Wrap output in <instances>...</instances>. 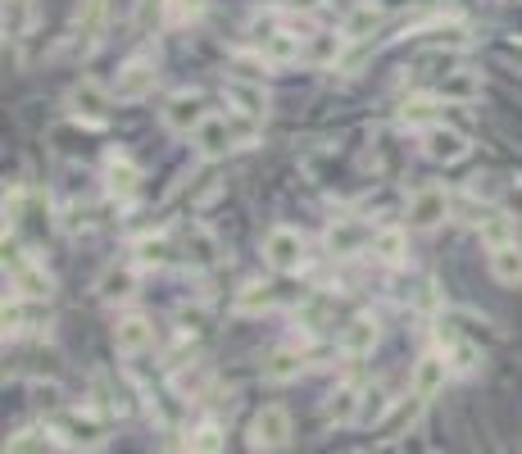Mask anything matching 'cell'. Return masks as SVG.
<instances>
[{
  "label": "cell",
  "mask_w": 522,
  "mask_h": 454,
  "mask_svg": "<svg viewBox=\"0 0 522 454\" xmlns=\"http://www.w3.org/2000/svg\"><path fill=\"white\" fill-rule=\"evenodd\" d=\"M46 432L55 436V441L73 445V450H100V445H105V423H100L91 409H60V414H50Z\"/></svg>",
  "instance_id": "cell-1"
},
{
  "label": "cell",
  "mask_w": 522,
  "mask_h": 454,
  "mask_svg": "<svg viewBox=\"0 0 522 454\" xmlns=\"http://www.w3.org/2000/svg\"><path fill=\"white\" fill-rule=\"evenodd\" d=\"M237 128H232V119L227 114H205L200 119V128L191 132V146H196V155L200 159H223L227 150L237 146Z\"/></svg>",
  "instance_id": "cell-2"
},
{
  "label": "cell",
  "mask_w": 522,
  "mask_h": 454,
  "mask_svg": "<svg viewBox=\"0 0 522 454\" xmlns=\"http://www.w3.org/2000/svg\"><path fill=\"white\" fill-rule=\"evenodd\" d=\"M5 268H10V277H14V296H28V300H50L55 282H50V273L37 264V259H28V255H23V250H14V255H5Z\"/></svg>",
  "instance_id": "cell-3"
},
{
  "label": "cell",
  "mask_w": 522,
  "mask_h": 454,
  "mask_svg": "<svg viewBox=\"0 0 522 454\" xmlns=\"http://www.w3.org/2000/svg\"><path fill=\"white\" fill-rule=\"evenodd\" d=\"M264 259L277 273H296L305 264V237H300L296 227H273L264 237Z\"/></svg>",
  "instance_id": "cell-4"
},
{
  "label": "cell",
  "mask_w": 522,
  "mask_h": 454,
  "mask_svg": "<svg viewBox=\"0 0 522 454\" xmlns=\"http://www.w3.org/2000/svg\"><path fill=\"white\" fill-rule=\"evenodd\" d=\"M286 441H291V414L282 405L259 409L255 423H250V445L255 450H282Z\"/></svg>",
  "instance_id": "cell-5"
},
{
  "label": "cell",
  "mask_w": 522,
  "mask_h": 454,
  "mask_svg": "<svg viewBox=\"0 0 522 454\" xmlns=\"http://www.w3.org/2000/svg\"><path fill=\"white\" fill-rule=\"evenodd\" d=\"M445 214H450V191L436 187V182H427V187H418L414 196H409V227H436L445 223Z\"/></svg>",
  "instance_id": "cell-6"
},
{
  "label": "cell",
  "mask_w": 522,
  "mask_h": 454,
  "mask_svg": "<svg viewBox=\"0 0 522 454\" xmlns=\"http://www.w3.org/2000/svg\"><path fill=\"white\" fill-rule=\"evenodd\" d=\"M69 109H73V119H82V123H105L109 119V91L100 87V82H91V78H82L78 87L69 91Z\"/></svg>",
  "instance_id": "cell-7"
},
{
  "label": "cell",
  "mask_w": 522,
  "mask_h": 454,
  "mask_svg": "<svg viewBox=\"0 0 522 454\" xmlns=\"http://www.w3.org/2000/svg\"><path fill=\"white\" fill-rule=\"evenodd\" d=\"M200 119H205V100L196 96V91H178V96L164 105V128L168 132H196Z\"/></svg>",
  "instance_id": "cell-8"
},
{
  "label": "cell",
  "mask_w": 522,
  "mask_h": 454,
  "mask_svg": "<svg viewBox=\"0 0 522 454\" xmlns=\"http://www.w3.org/2000/svg\"><path fill=\"white\" fill-rule=\"evenodd\" d=\"M377 232H368V223H359V218H336L332 227H327V250L332 255H359L364 246H373Z\"/></svg>",
  "instance_id": "cell-9"
},
{
  "label": "cell",
  "mask_w": 522,
  "mask_h": 454,
  "mask_svg": "<svg viewBox=\"0 0 522 454\" xmlns=\"http://www.w3.org/2000/svg\"><path fill=\"white\" fill-rule=\"evenodd\" d=\"M423 150H427V159H436V164H459V159L468 155V137L454 132V128L432 123V128L423 132Z\"/></svg>",
  "instance_id": "cell-10"
},
{
  "label": "cell",
  "mask_w": 522,
  "mask_h": 454,
  "mask_svg": "<svg viewBox=\"0 0 522 454\" xmlns=\"http://www.w3.org/2000/svg\"><path fill=\"white\" fill-rule=\"evenodd\" d=\"M105 14H109V0H82L78 5V19H73V46L78 50H91L105 32Z\"/></svg>",
  "instance_id": "cell-11"
},
{
  "label": "cell",
  "mask_w": 522,
  "mask_h": 454,
  "mask_svg": "<svg viewBox=\"0 0 522 454\" xmlns=\"http://www.w3.org/2000/svg\"><path fill=\"white\" fill-rule=\"evenodd\" d=\"M155 78L159 73H155V64L150 60H132L128 69L114 78V96L119 100H146L150 91H155Z\"/></svg>",
  "instance_id": "cell-12"
},
{
  "label": "cell",
  "mask_w": 522,
  "mask_h": 454,
  "mask_svg": "<svg viewBox=\"0 0 522 454\" xmlns=\"http://www.w3.org/2000/svg\"><path fill=\"white\" fill-rule=\"evenodd\" d=\"M114 346H119L123 355H146V350L155 346V327H150L141 314L119 318V323H114Z\"/></svg>",
  "instance_id": "cell-13"
},
{
  "label": "cell",
  "mask_w": 522,
  "mask_h": 454,
  "mask_svg": "<svg viewBox=\"0 0 522 454\" xmlns=\"http://www.w3.org/2000/svg\"><path fill=\"white\" fill-rule=\"evenodd\" d=\"M445 377H450V359L445 355H423L414 364V395L418 400H432L445 391Z\"/></svg>",
  "instance_id": "cell-14"
},
{
  "label": "cell",
  "mask_w": 522,
  "mask_h": 454,
  "mask_svg": "<svg viewBox=\"0 0 522 454\" xmlns=\"http://www.w3.org/2000/svg\"><path fill=\"white\" fill-rule=\"evenodd\" d=\"M436 96L441 100H459V105H473L482 96V78L473 69H454L445 78H436Z\"/></svg>",
  "instance_id": "cell-15"
},
{
  "label": "cell",
  "mask_w": 522,
  "mask_h": 454,
  "mask_svg": "<svg viewBox=\"0 0 522 454\" xmlns=\"http://www.w3.org/2000/svg\"><path fill=\"white\" fill-rule=\"evenodd\" d=\"M377 346V323L368 314H359V318H350V323L341 327V350L350 359H359V355H368V350Z\"/></svg>",
  "instance_id": "cell-16"
},
{
  "label": "cell",
  "mask_w": 522,
  "mask_h": 454,
  "mask_svg": "<svg viewBox=\"0 0 522 454\" xmlns=\"http://www.w3.org/2000/svg\"><path fill=\"white\" fill-rule=\"evenodd\" d=\"M259 55L268 64H291L305 55V41L291 37V32H268V37H259Z\"/></svg>",
  "instance_id": "cell-17"
},
{
  "label": "cell",
  "mask_w": 522,
  "mask_h": 454,
  "mask_svg": "<svg viewBox=\"0 0 522 454\" xmlns=\"http://www.w3.org/2000/svg\"><path fill=\"white\" fill-rule=\"evenodd\" d=\"M491 277L495 282H504V287H518L522 282V246L518 241L491 250Z\"/></svg>",
  "instance_id": "cell-18"
},
{
  "label": "cell",
  "mask_w": 522,
  "mask_h": 454,
  "mask_svg": "<svg viewBox=\"0 0 522 454\" xmlns=\"http://www.w3.org/2000/svg\"><path fill=\"white\" fill-rule=\"evenodd\" d=\"M223 96H227V105H237L246 119H264L268 114V100H264V91L259 87H250V82H227L223 87Z\"/></svg>",
  "instance_id": "cell-19"
},
{
  "label": "cell",
  "mask_w": 522,
  "mask_h": 454,
  "mask_svg": "<svg viewBox=\"0 0 522 454\" xmlns=\"http://www.w3.org/2000/svg\"><path fill=\"white\" fill-rule=\"evenodd\" d=\"M359 405H364L359 386H336V395L327 400V418L332 423H359Z\"/></svg>",
  "instance_id": "cell-20"
},
{
  "label": "cell",
  "mask_w": 522,
  "mask_h": 454,
  "mask_svg": "<svg viewBox=\"0 0 522 454\" xmlns=\"http://www.w3.org/2000/svg\"><path fill=\"white\" fill-rule=\"evenodd\" d=\"M377 23H382L377 5H355V10L345 14V23H341V37L345 41H364V37H373Z\"/></svg>",
  "instance_id": "cell-21"
},
{
  "label": "cell",
  "mask_w": 522,
  "mask_h": 454,
  "mask_svg": "<svg viewBox=\"0 0 522 454\" xmlns=\"http://www.w3.org/2000/svg\"><path fill=\"white\" fill-rule=\"evenodd\" d=\"M300 368H305V355L286 346V350H273V355H268L264 377L268 382H291V377H300Z\"/></svg>",
  "instance_id": "cell-22"
},
{
  "label": "cell",
  "mask_w": 522,
  "mask_h": 454,
  "mask_svg": "<svg viewBox=\"0 0 522 454\" xmlns=\"http://www.w3.org/2000/svg\"><path fill=\"white\" fill-rule=\"evenodd\" d=\"M109 196H119V200H132L137 196V182H141V173L137 168L128 164V159H114V164H109Z\"/></svg>",
  "instance_id": "cell-23"
},
{
  "label": "cell",
  "mask_w": 522,
  "mask_h": 454,
  "mask_svg": "<svg viewBox=\"0 0 522 454\" xmlns=\"http://www.w3.org/2000/svg\"><path fill=\"white\" fill-rule=\"evenodd\" d=\"M373 255L382 259V264H400L404 255H409V241H404L400 227H382L373 237Z\"/></svg>",
  "instance_id": "cell-24"
},
{
  "label": "cell",
  "mask_w": 522,
  "mask_h": 454,
  "mask_svg": "<svg viewBox=\"0 0 522 454\" xmlns=\"http://www.w3.org/2000/svg\"><path fill=\"white\" fill-rule=\"evenodd\" d=\"M32 10H37V0H5V37H23L32 23Z\"/></svg>",
  "instance_id": "cell-25"
},
{
  "label": "cell",
  "mask_w": 522,
  "mask_h": 454,
  "mask_svg": "<svg viewBox=\"0 0 522 454\" xmlns=\"http://www.w3.org/2000/svg\"><path fill=\"white\" fill-rule=\"evenodd\" d=\"M237 309L241 314H264V309H273V287H268V282H250L237 296Z\"/></svg>",
  "instance_id": "cell-26"
},
{
  "label": "cell",
  "mask_w": 522,
  "mask_h": 454,
  "mask_svg": "<svg viewBox=\"0 0 522 454\" xmlns=\"http://www.w3.org/2000/svg\"><path fill=\"white\" fill-rule=\"evenodd\" d=\"M5 454H50V432H37V427H28V432L10 436Z\"/></svg>",
  "instance_id": "cell-27"
},
{
  "label": "cell",
  "mask_w": 522,
  "mask_h": 454,
  "mask_svg": "<svg viewBox=\"0 0 522 454\" xmlns=\"http://www.w3.org/2000/svg\"><path fill=\"white\" fill-rule=\"evenodd\" d=\"M187 454H223V432H218V423L196 427L187 441Z\"/></svg>",
  "instance_id": "cell-28"
},
{
  "label": "cell",
  "mask_w": 522,
  "mask_h": 454,
  "mask_svg": "<svg viewBox=\"0 0 522 454\" xmlns=\"http://www.w3.org/2000/svg\"><path fill=\"white\" fill-rule=\"evenodd\" d=\"M341 46H345V37H341V32H336V37H332V32H323V37H314V41H309V50H305V55H309V60H314V64H336Z\"/></svg>",
  "instance_id": "cell-29"
},
{
  "label": "cell",
  "mask_w": 522,
  "mask_h": 454,
  "mask_svg": "<svg viewBox=\"0 0 522 454\" xmlns=\"http://www.w3.org/2000/svg\"><path fill=\"white\" fill-rule=\"evenodd\" d=\"M386 414H391V400H386V391H382V386L364 391V405H359V423H382Z\"/></svg>",
  "instance_id": "cell-30"
},
{
  "label": "cell",
  "mask_w": 522,
  "mask_h": 454,
  "mask_svg": "<svg viewBox=\"0 0 522 454\" xmlns=\"http://www.w3.org/2000/svg\"><path fill=\"white\" fill-rule=\"evenodd\" d=\"M187 255L196 259V264H214L218 246H214V237H209L205 227H191V232H187Z\"/></svg>",
  "instance_id": "cell-31"
},
{
  "label": "cell",
  "mask_w": 522,
  "mask_h": 454,
  "mask_svg": "<svg viewBox=\"0 0 522 454\" xmlns=\"http://www.w3.org/2000/svg\"><path fill=\"white\" fill-rule=\"evenodd\" d=\"M137 264L141 268H150V264H168V241L164 237H146V241H137Z\"/></svg>",
  "instance_id": "cell-32"
},
{
  "label": "cell",
  "mask_w": 522,
  "mask_h": 454,
  "mask_svg": "<svg viewBox=\"0 0 522 454\" xmlns=\"http://www.w3.org/2000/svg\"><path fill=\"white\" fill-rule=\"evenodd\" d=\"M418 405H423V400H418V395H414V405H400V409H395V414H391V418H382V436H386V441H391V436H400V432H404V427L414 423V414H418Z\"/></svg>",
  "instance_id": "cell-33"
},
{
  "label": "cell",
  "mask_w": 522,
  "mask_h": 454,
  "mask_svg": "<svg viewBox=\"0 0 522 454\" xmlns=\"http://www.w3.org/2000/svg\"><path fill=\"white\" fill-rule=\"evenodd\" d=\"M200 10H205V0H168V14H173V19H196Z\"/></svg>",
  "instance_id": "cell-34"
}]
</instances>
